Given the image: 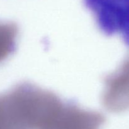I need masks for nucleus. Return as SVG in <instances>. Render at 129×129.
Returning a JSON list of instances; mask_svg holds the SVG:
<instances>
[{
	"label": "nucleus",
	"instance_id": "nucleus-3",
	"mask_svg": "<svg viewBox=\"0 0 129 129\" xmlns=\"http://www.w3.org/2000/svg\"><path fill=\"white\" fill-rule=\"evenodd\" d=\"M128 80L124 75V68L113 76L108 78L103 101L106 107L113 111H120L125 108V86H127Z\"/></svg>",
	"mask_w": 129,
	"mask_h": 129
},
{
	"label": "nucleus",
	"instance_id": "nucleus-1",
	"mask_svg": "<svg viewBox=\"0 0 129 129\" xmlns=\"http://www.w3.org/2000/svg\"><path fill=\"white\" fill-rule=\"evenodd\" d=\"M84 2L103 32L127 37L128 0H84Z\"/></svg>",
	"mask_w": 129,
	"mask_h": 129
},
{
	"label": "nucleus",
	"instance_id": "nucleus-2",
	"mask_svg": "<svg viewBox=\"0 0 129 129\" xmlns=\"http://www.w3.org/2000/svg\"><path fill=\"white\" fill-rule=\"evenodd\" d=\"M105 121L101 113L71 102L66 110L49 129H101Z\"/></svg>",
	"mask_w": 129,
	"mask_h": 129
},
{
	"label": "nucleus",
	"instance_id": "nucleus-4",
	"mask_svg": "<svg viewBox=\"0 0 129 129\" xmlns=\"http://www.w3.org/2000/svg\"><path fill=\"white\" fill-rule=\"evenodd\" d=\"M18 27L11 22L0 21V63L7 59L16 49Z\"/></svg>",
	"mask_w": 129,
	"mask_h": 129
},
{
	"label": "nucleus",
	"instance_id": "nucleus-5",
	"mask_svg": "<svg viewBox=\"0 0 129 129\" xmlns=\"http://www.w3.org/2000/svg\"><path fill=\"white\" fill-rule=\"evenodd\" d=\"M67 105H68V104H67ZM66 106H67V105H66ZM66 107H65V108H66ZM64 109H65V108H64ZM62 112H63V111H62ZM62 112H61V113H62ZM59 116H58V117H59ZM55 120H54V121H55ZM50 126H49V127H50ZM49 127H48L46 129H47L48 128H49Z\"/></svg>",
	"mask_w": 129,
	"mask_h": 129
}]
</instances>
